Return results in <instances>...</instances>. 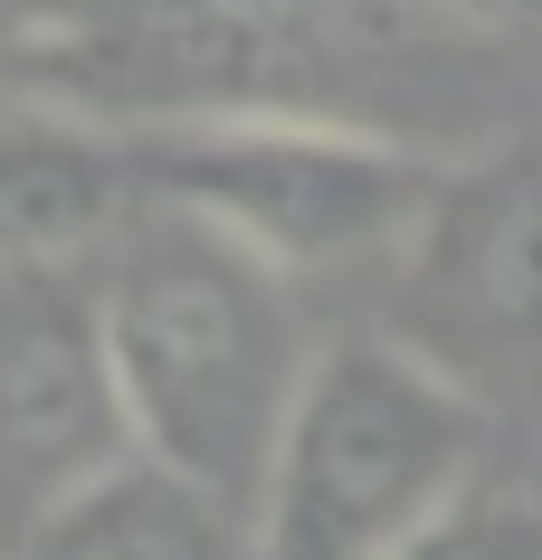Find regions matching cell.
I'll use <instances>...</instances> for the list:
<instances>
[{
    "instance_id": "6da1fadb",
    "label": "cell",
    "mask_w": 542,
    "mask_h": 560,
    "mask_svg": "<svg viewBox=\"0 0 542 560\" xmlns=\"http://www.w3.org/2000/svg\"><path fill=\"white\" fill-rule=\"evenodd\" d=\"M87 276L134 456L247 513L267 438L314 361L296 276L152 190H134V209L105 229Z\"/></svg>"
},
{
    "instance_id": "7a4b0ae2",
    "label": "cell",
    "mask_w": 542,
    "mask_h": 560,
    "mask_svg": "<svg viewBox=\"0 0 542 560\" xmlns=\"http://www.w3.org/2000/svg\"><path fill=\"white\" fill-rule=\"evenodd\" d=\"M485 466V399L410 342H333L304 361L247 494L257 560H381Z\"/></svg>"
},
{
    "instance_id": "3957f363",
    "label": "cell",
    "mask_w": 542,
    "mask_h": 560,
    "mask_svg": "<svg viewBox=\"0 0 542 560\" xmlns=\"http://www.w3.org/2000/svg\"><path fill=\"white\" fill-rule=\"evenodd\" d=\"M428 180L438 162L419 143L353 115H172L134 143V190L210 219L286 276L391 257Z\"/></svg>"
},
{
    "instance_id": "277c9868",
    "label": "cell",
    "mask_w": 542,
    "mask_h": 560,
    "mask_svg": "<svg viewBox=\"0 0 542 560\" xmlns=\"http://www.w3.org/2000/svg\"><path fill=\"white\" fill-rule=\"evenodd\" d=\"M134 456L87 266H0V551Z\"/></svg>"
},
{
    "instance_id": "5b68a950",
    "label": "cell",
    "mask_w": 542,
    "mask_h": 560,
    "mask_svg": "<svg viewBox=\"0 0 542 560\" xmlns=\"http://www.w3.org/2000/svg\"><path fill=\"white\" fill-rule=\"evenodd\" d=\"M533 162L485 152L428 180V200L391 237L400 314H410L400 342L476 399H514L533 371Z\"/></svg>"
},
{
    "instance_id": "8992f818",
    "label": "cell",
    "mask_w": 542,
    "mask_h": 560,
    "mask_svg": "<svg viewBox=\"0 0 542 560\" xmlns=\"http://www.w3.org/2000/svg\"><path fill=\"white\" fill-rule=\"evenodd\" d=\"M134 209V143L87 105L0 95V266H87Z\"/></svg>"
},
{
    "instance_id": "52a82bcc",
    "label": "cell",
    "mask_w": 542,
    "mask_h": 560,
    "mask_svg": "<svg viewBox=\"0 0 542 560\" xmlns=\"http://www.w3.org/2000/svg\"><path fill=\"white\" fill-rule=\"evenodd\" d=\"M10 560H257V551H247L239 503L162 475L152 456H124L77 503H58Z\"/></svg>"
},
{
    "instance_id": "ba28073f",
    "label": "cell",
    "mask_w": 542,
    "mask_h": 560,
    "mask_svg": "<svg viewBox=\"0 0 542 560\" xmlns=\"http://www.w3.org/2000/svg\"><path fill=\"white\" fill-rule=\"evenodd\" d=\"M381 560H542V541H533V513H523L514 494L466 485L448 513H428L419 532H400Z\"/></svg>"
},
{
    "instance_id": "9c48e42d",
    "label": "cell",
    "mask_w": 542,
    "mask_h": 560,
    "mask_svg": "<svg viewBox=\"0 0 542 560\" xmlns=\"http://www.w3.org/2000/svg\"><path fill=\"white\" fill-rule=\"evenodd\" d=\"M448 10H485V20H523V0H448Z\"/></svg>"
}]
</instances>
